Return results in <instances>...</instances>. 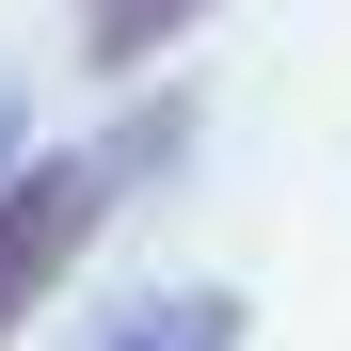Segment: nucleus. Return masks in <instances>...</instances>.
Wrapping results in <instances>:
<instances>
[{
	"instance_id": "nucleus-3",
	"label": "nucleus",
	"mask_w": 351,
	"mask_h": 351,
	"mask_svg": "<svg viewBox=\"0 0 351 351\" xmlns=\"http://www.w3.org/2000/svg\"><path fill=\"white\" fill-rule=\"evenodd\" d=\"M96 351H240V287H160V304H128Z\"/></svg>"
},
{
	"instance_id": "nucleus-2",
	"label": "nucleus",
	"mask_w": 351,
	"mask_h": 351,
	"mask_svg": "<svg viewBox=\"0 0 351 351\" xmlns=\"http://www.w3.org/2000/svg\"><path fill=\"white\" fill-rule=\"evenodd\" d=\"M208 32V0H80V64L96 80H144L160 48H192Z\"/></svg>"
},
{
	"instance_id": "nucleus-1",
	"label": "nucleus",
	"mask_w": 351,
	"mask_h": 351,
	"mask_svg": "<svg viewBox=\"0 0 351 351\" xmlns=\"http://www.w3.org/2000/svg\"><path fill=\"white\" fill-rule=\"evenodd\" d=\"M160 144H176V112H160V128H112V144H48V160H16V176H0V351H16V335H32V304L96 256L112 192H128Z\"/></svg>"
}]
</instances>
